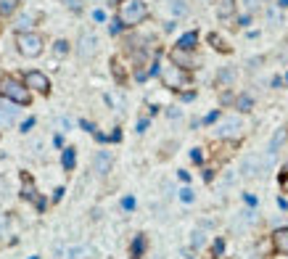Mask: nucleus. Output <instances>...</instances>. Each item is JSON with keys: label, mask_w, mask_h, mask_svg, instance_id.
I'll use <instances>...</instances> for the list:
<instances>
[{"label": "nucleus", "mask_w": 288, "mask_h": 259, "mask_svg": "<svg viewBox=\"0 0 288 259\" xmlns=\"http://www.w3.org/2000/svg\"><path fill=\"white\" fill-rule=\"evenodd\" d=\"M116 19H119L122 27H137V24H143L148 19V5L143 0H122Z\"/></svg>", "instance_id": "1"}, {"label": "nucleus", "mask_w": 288, "mask_h": 259, "mask_svg": "<svg viewBox=\"0 0 288 259\" xmlns=\"http://www.w3.org/2000/svg\"><path fill=\"white\" fill-rule=\"evenodd\" d=\"M0 95L3 98H11L14 103H27L32 101V95H29V87L24 85V82H19V80H14V77H0Z\"/></svg>", "instance_id": "2"}, {"label": "nucleus", "mask_w": 288, "mask_h": 259, "mask_svg": "<svg viewBox=\"0 0 288 259\" xmlns=\"http://www.w3.org/2000/svg\"><path fill=\"white\" fill-rule=\"evenodd\" d=\"M16 45H19V53H22L24 58H37L45 48V40L37 35V32H19Z\"/></svg>", "instance_id": "3"}, {"label": "nucleus", "mask_w": 288, "mask_h": 259, "mask_svg": "<svg viewBox=\"0 0 288 259\" xmlns=\"http://www.w3.org/2000/svg\"><path fill=\"white\" fill-rule=\"evenodd\" d=\"M161 82H164V87L169 90H182L191 85V77H188L185 69H180L177 64H167L164 69H161Z\"/></svg>", "instance_id": "4"}, {"label": "nucleus", "mask_w": 288, "mask_h": 259, "mask_svg": "<svg viewBox=\"0 0 288 259\" xmlns=\"http://www.w3.org/2000/svg\"><path fill=\"white\" fill-rule=\"evenodd\" d=\"M241 132H244V122H241L238 116H225L217 125V130H214L217 138H238Z\"/></svg>", "instance_id": "5"}, {"label": "nucleus", "mask_w": 288, "mask_h": 259, "mask_svg": "<svg viewBox=\"0 0 288 259\" xmlns=\"http://www.w3.org/2000/svg\"><path fill=\"white\" fill-rule=\"evenodd\" d=\"M267 167H270V161H262V156H246L244 161H241V174H244V177H254V174H259L262 170H267Z\"/></svg>", "instance_id": "6"}, {"label": "nucleus", "mask_w": 288, "mask_h": 259, "mask_svg": "<svg viewBox=\"0 0 288 259\" xmlns=\"http://www.w3.org/2000/svg\"><path fill=\"white\" fill-rule=\"evenodd\" d=\"M24 85H27L29 90H37V93H48L50 90V82L43 72H27L24 74Z\"/></svg>", "instance_id": "7"}, {"label": "nucleus", "mask_w": 288, "mask_h": 259, "mask_svg": "<svg viewBox=\"0 0 288 259\" xmlns=\"http://www.w3.org/2000/svg\"><path fill=\"white\" fill-rule=\"evenodd\" d=\"M169 61L177 64V66L185 69V72H191V69L196 66V58L191 56V50H182V48H175L172 53H169Z\"/></svg>", "instance_id": "8"}, {"label": "nucleus", "mask_w": 288, "mask_h": 259, "mask_svg": "<svg viewBox=\"0 0 288 259\" xmlns=\"http://www.w3.org/2000/svg\"><path fill=\"white\" fill-rule=\"evenodd\" d=\"M286 138H288V132L283 127L280 130H275V135H272V140H270V146H267V161H275V156H278V151L283 148V143H286Z\"/></svg>", "instance_id": "9"}, {"label": "nucleus", "mask_w": 288, "mask_h": 259, "mask_svg": "<svg viewBox=\"0 0 288 259\" xmlns=\"http://www.w3.org/2000/svg\"><path fill=\"white\" fill-rule=\"evenodd\" d=\"M272 249L278 251V254L288 257V228H278L272 233Z\"/></svg>", "instance_id": "10"}, {"label": "nucleus", "mask_w": 288, "mask_h": 259, "mask_svg": "<svg viewBox=\"0 0 288 259\" xmlns=\"http://www.w3.org/2000/svg\"><path fill=\"white\" fill-rule=\"evenodd\" d=\"M95 45H98V37L93 35V32L82 35V40H80V56L82 58H90V56L95 53Z\"/></svg>", "instance_id": "11"}, {"label": "nucleus", "mask_w": 288, "mask_h": 259, "mask_svg": "<svg viewBox=\"0 0 288 259\" xmlns=\"http://www.w3.org/2000/svg\"><path fill=\"white\" fill-rule=\"evenodd\" d=\"M111 153L109 151H98L95 153V172L98 174H109V170H111Z\"/></svg>", "instance_id": "12"}, {"label": "nucleus", "mask_w": 288, "mask_h": 259, "mask_svg": "<svg viewBox=\"0 0 288 259\" xmlns=\"http://www.w3.org/2000/svg\"><path fill=\"white\" fill-rule=\"evenodd\" d=\"M16 122V108H8V106H0V130L11 127Z\"/></svg>", "instance_id": "13"}, {"label": "nucleus", "mask_w": 288, "mask_h": 259, "mask_svg": "<svg viewBox=\"0 0 288 259\" xmlns=\"http://www.w3.org/2000/svg\"><path fill=\"white\" fill-rule=\"evenodd\" d=\"M196 43H199V32H185V35H182L180 40H177V48H182V50H193Z\"/></svg>", "instance_id": "14"}, {"label": "nucleus", "mask_w": 288, "mask_h": 259, "mask_svg": "<svg viewBox=\"0 0 288 259\" xmlns=\"http://www.w3.org/2000/svg\"><path fill=\"white\" fill-rule=\"evenodd\" d=\"M257 5H259V0H235V8L246 16H251L254 11H257Z\"/></svg>", "instance_id": "15"}, {"label": "nucleus", "mask_w": 288, "mask_h": 259, "mask_svg": "<svg viewBox=\"0 0 288 259\" xmlns=\"http://www.w3.org/2000/svg\"><path fill=\"white\" fill-rule=\"evenodd\" d=\"M235 11V0H217V14L222 19H227Z\"/></svg>", "instance_id": "16"}, {"label": "nucleus", "mask_w": 288, "mask_h": 259, "mask_svg": "<svg viewBox=\"0 0 288 259\" xmlns=\"http://www.w3.org/2000/svg\"><path fill=\"white\" fill-rule=\"evenodd\" d=\"M19 3H22V0H0V14L3 16L14 14V11L19 8Z\"/></svg>", "instance_id": "17"}, {"label": "nucleus", "mask_w": 288, "mask_h": 259, "mask_svg": "<svg viewBox=\"0 0 288 259\" xmlns=\"http://www.w3.org/2000/svg\"><path fill=\"white\" fill-rule=\"evenodd\" d=\"M143 251H146V238L137 236L135 241H133V257H135V259H140V257H143Z\"/></svg>", "instance_id": "18"}, {"label": "nucleus", "mask_w": 288, "mask_h": 259, "mask_svg": "<svg viewBox=\"0 0 288 259\" xmlns=\"http://www.w3.org/2000/svg\"><path fill=\"white\" fill-rule=\"evenodd\" d=\"M74 161H77V156H74V148H66V151H64V159H61L64 170H74Z\"/></svg>", "instance_id": "19"}, {"label": "nucleus", "mask_w": 288, "mask_h": 259, "mask_svg": "<svg viewBox=\"0 0 288 259\" xmlns=\"http://www.w3.org/2000/svg\"><path fill=\"white\" fill-rule=\"evenodd\" d=\"M254 101L248 98V95H238V101H235V108H241V111H251Z\"/></svg>", "instance_id": "20"}, {"label": "nucleus", "mask_w": 288, "mask_h": 259, "mask_svg": "<svg viewBox=\"0 0 288 259\" xmlns=\"http://www.w3.org/2000/svg\"><path fill=\"white\" fill-rule=\"evenodd\" d=\"M169 11H172L175 16H182L188 8H185V3H182V0H172V3H169Z\"/></svg>", "instance_id": "21"}, {"label": "nucleus", "mask_w": 288, "mask_h": 259, "mask_svg": "<svg viewBox=\"0 0 288 259\" xmlns=\"http://www.w3.org/2000/svg\"><path fill=\"white\" fill-rule=\"evenodd\" d=\"M191 243L199 249V246H204L206 243V233L204 230H193V238H191Z\"/></svg>", "instance_id": "22"}, {"label": "nucleus", "mask_w": 288, "mask_h": 259, "mask_svg": "<svg viewBox=\"0 0 288 259\" xmlns=\"http://www.w3.org/2000/svg\"><path fill=\"white\" fill-rule=\"evenodd\" d=\"M53 53H56V56H66V53H69V43H66V40H58V43L53 45Z\"/></svg>", "instance_id": "23"}, {"label": "nucleus", "mask_w": 288, "mask_h": 259, "mask_svg": "<svg viewBox=\"0 0 288 259\" xmlns=\"http://www.w3.org/2000/svg\"><path fill=\"white\" fill-rule=\"evenodd\" d=\"M209 43H212V45H214V48H217V50H225V53H227V45L222 43L217 35H209Z\"/></svg>", "instance_id": "24"}, {"label": "nucleus", "mask_w": 288, "mask_h": 259, "mask_svg": "<svg viewBox=\"0 0 288 259\" xmlns=\"http://www.w3.org/2000/svg\"><path fill=\"white\" fill-rule=\"evenodd\" d=\"M180 201H185V204L193 201V191H191V188H182V191H180Z\"/></svg>", "instance_id": "25"}, {"label": "nucleus", "mask_w": 288, "mask_h": 259, "mask_svg": "<svg viewBox=\"0 0 288 259\" xmlns=\"http://www.w3.org/2000/svg\"><path fill=\"white\" fill-rule=\"evenodd\" d=\"M230 80H233V72H230V69H227V72H222V74L217 77L220 85H225V82H230Z\"/></svg>", "instance_id": "26"}, {"label": "nucleus", "mask_w": 288, "mask_h": 259, "mask_svg": "<svg viewBox=\"0 0 288 259\" xmlns=\"http://www.w3.org/2000/svg\"><path fill=\"white\" fill-rule=\"evenodd\" d=\"M24 196H27V198H35V188H32L29 180H27V185H24Z\"/></svg>", "instance_id": "27"}, {"label": "nucleus", "mask_w": 288, "mask_h": 259, "mask_svg": "<svg viewBox=\"0 0 288 259\" xmlns=\"http://www.w3.org/2000/svg\"><path fill=\"white\" fill-rule=\"evenodd\" d=\"M122 206H124V209H135V198H133V196H127V198L122 201Z\"/></svg>", "instance_id": "28"}, {"label": "nucleus", "mask_w": 288, "mask_h": 259, "mask_svg": "<svg viewBox=\"0 0 288 259\" xmlns=\"http://www.w3.org/2000/svg\"><path fill=\"white\" fill-rule=\"evenodd\" d=\"M191 159H193V161H201V159H204V153H201V148H193V151H191Z\"/></svg>", "instance_id": "29"}, {"label": "nucleus", "mask_w": 288, "mask_h": 259, "mask_svg": "<svg viewBox=\"0 0 288 259\" xmlns=\"http://www.w3.org/2000/svg\"><path fill=\"white\" fill-rule=\"evenodd\" d=\"M280 188H283V193H288V172L280 177Z\"/></svg>", "instance_id": "30"}, {"label": "nucleus", "mask_w": 288, "mask_h": 259, "mask_svg": "<svg viewBox=\"0 0 288 259\" xmlns=\"http://www.w3.org/2000/svg\"><path fill=\"white\" fill-rule=\"evenodd\" d=\"M222 249H225V243H222V241L214 243V254H222Z\"/></svg>", "instance_id": "31"}, {"label": "nucleus", "mask_w": 288, "mask_h": 259, "mask_svg": "<svg viewBox=\"0 0 288 259\" xmlns=\"http://www.w3.org/2000/svg\"><path fill=\"white\" fill-rule=\"evenodd\" d=\"M93 19H95V22H103L106 16H103V11H93Z\"/></svg>", "instance_id": "32"}, {"label": "nucleus", "mask_w": 288, "mask_h": 259, "mask_svg": "<svg viewBox=\"0 0 288 259\" xmlns=\"http://www.w3.org/2000/svg\"><path fill=\"white\" fill-rule=\"evenodd\" d=\"M278 3H280V5H283V8H288V0H278Z\"/></svg>", "instance_id": "33"}]
</instances>
